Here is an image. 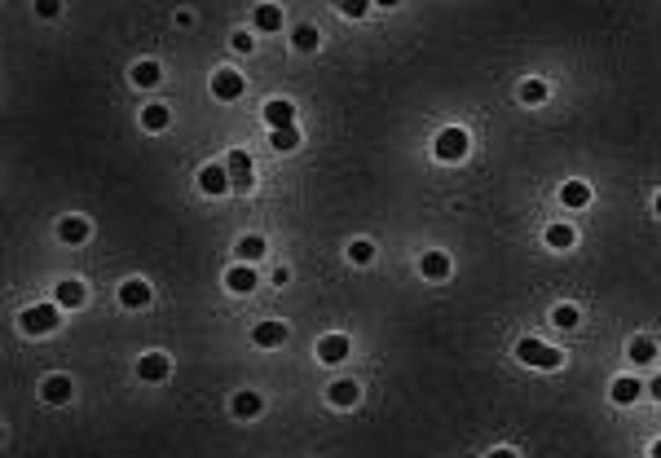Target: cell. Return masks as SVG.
Instances as JSON below:
<instances>
[{
    "instance_id": "5b68a950",
    "label": "cell",
    "mask_w": 661,
    "mask_h": 458,
    "mask_svg": "<svg viewBox=\"0 0 661 458\" xmlns=\"http://www.w3.org/2000/svg\"><path fill=\"white\" fill-rule=\"evenodd\" d=\"M168 370H172L168 353H146L141 362H137V374H141L146 384H159V379H168Z\"/></svg>"
},
{
    "instance_id": "9c48e42d",
    "label": "cell",
    "mask_w": 661,
    "mask_h": 458,
    "mask_svg": "<svg viewBox=\"0 0 661 458\" xmlns=\"http://www.w3.org/2000/svg\"><path fill=\"white\" fill-rule=\"evenodd\" d=\"M120 304L124 308H146V304H150V287H146L141 277H132V282L120 287Z\"/></svg>"
},
{
    "instance_id": "7402d4cb",
    "label": "cell",
    "mask_w": 661,
    "mask_h": 458,
    "mask_svg": "<svg viewBox=\"0 0 661 458\" xmlns=\"http://www.w3.org/2000/svg\"><path fill=\"white\" fill-rule=\"evenodd\" d=\"M256 27L260 31H278V27H283V9H278V5H260L256 9Z\"/></svg>"
},
{
    "instance_id": "5bb4252c",
    "label": "cell",
    "mask_w": 661,
    "mask_h": 458,
    "mask_svg": "<svg viewBox=\"0 0 661 458\" xmlns=\"http://www.w3.org/2000/svg\"><path fill=\"white\" fill-rule=\"evenodd\" d=\"M419 269H423V277H432V282H441V277H450V256H441V251H428V256L419 260Z\"/></svg>"
},
{
    "instance_id": "e575fe53",
    "label": "cell",
    "mask_w": 661,
    "mask_h": 458,
    "mask_svg": "<svg viewBox=\"0 0 661 458\" xmlns=\"http://www.w3.org/2000/svg\"><path fill=\"white\" fill-rule=\"evenodd\" d=\"M489 458H516V454H511V450H494Z\"/></svg>"
},
{
    "instance_id": "ba28073f",
    "label": "cell",
    "mask_w": 661,
    "mask_h": 458,
    "mask_svg": "<svg viewBox=\"0 0 661 458\" xmlns=\"http://www.w3.org/2000/svg\"><path fill=\"white\" fill-rule=\"evenodd\" d=\"M71 379H66V374H49V379L40 384V397L44 401H53V405H62V401H71Z\"/></svg>"
},
{
    "instance_id": "6da1fadb",
    "label": "cell",
    "mask_w": 661,
    "mask_h": 458,
    "mask_svg": "<svg viewBox=\"0 0 661 458\" xmlns=\"http://www.w3.org/2000/svg\"><path fill=\"white\" fill-rule=\"evenodd\" d=\"M516 357H520L525 366H538V370H556L560 362H565V353L547 348L542 339H520V344H516Z\"/></svg>"
},
{
    "instance_id": "f1b7e54d",
    "label": "cell",
    "mask_w": 661,
    "mask_h": 458,
    "mask_svg": "<svg viewBox=\"0 0 661 458\" xmlns=\"http://www.w3.org/2000/svg\"><path fill=\"white\" fill-rule=\"evenodd\" d=\"M551 322H556V326H565V331H569V326H577V308H573V304H560L556 313H551Z\"/></svg>"
},
{
    "instance_id": "4316f807",
    "label": "cell",
    "mask_w": 661,
    "mask_h": 458,
    "mask_svg": "<svg viewBox=\"0 0 661 458\" xmlns=\"http://www.w3.org/2000/svg\"><path fill=\"white\" fill-rule=\"evenodd\" d=\"M256 256H264V238L260 234H247L238 242V260H256Z\"/></svg>"
},
{
    "instance_id": "e0dca14e",
    "label": "cell",
    "mask_w": 661,
    "mask_h": 458,
    "mask_svg": "<svg viewBox=\"0 0 661 458\" xmlns=\"http://www.w3.org/2000/svg\"><path fill=\"white\" fill-rule=\"evenodd\" d=\"M560 203H565V207H586V203H591V185L569 181L565 190H560Z\"/></svg>"
},
{
    "instance_id": "f546056e",
    "label": "cell",
    "mask_w": 661,
    "mask_h": 458,
    "mask_svg": "<svg viewBox=\"0 0 661 458\" xmlns=\"http://www.w3.org/2000/svg\"><path fill=\"white\" fill-rule=\"evenodd\" d=\"M349 256L357 260V265H371V256H375V247H371V242H366V238H357V242H353V247H349Z\"/></svg>"
},
{
    "instance_id": "d6a6232c",
    "label": "cell",
    "mask_w": 661,
    "mask_h": 458,
    "mask_svg": "<svg viewBox=\"0 0 661 458\" xmlns=\"http://www.w3.org/2000/svg\"><path fill=\"white\" fill-rule=\"evenodd\" d=\"M344 13H349V18H361V13H366V5H361V0H349V5H340Z\"/></svg>"
},
{
    "instance_id": "ffe728a7",
    "label": "cell",
    "mask_w": 661,
    "mask_h": 458,
    "mask_svg": "<svg viewBox=\"0 0 661 458\" xmlns=\"http://www.w3.org/2000/svg\"><path fill=\"white\" fill-rule=\"evenodd\" d=\"M573 238H577V234H573L569 225H551V229H547V247H556V251H569Z\"/></svg>"
},
{
    "instance_id": "7a4b0ae2",
    "label": "cell",
    "mask_w": 661,
    "mask_h": 458,
    "mask_svg": "<svg viewBox=\"0 0 661 458\" xmlns=\"http://www.w3.org/2000/svg\"><path fill=\"white\" fill-rule=\"evenodd\" d=\"M58 322H62V308L58 304H36V308H27V313H23V331L27 335H44V331H53Z\"/></svg>"
},
{
    "instance_id": "52a82bcc",
    "label": "cell",
    "mask_w": 661,
    "mask_h": 458,
    "mask_svg": "<svg viewBox=\"0 0 661 458\" xmlns=\"http://www.w3.org/2000/svg\"><path fill=\"white\" fill-rule=\"evenodd\" d=\"M238 93H243V75H238V71H217V75H212V97L234 102Z\"/></svg>"
},
{
    "instance_id": "d590c367",
    "label": "cell",
    "mask_w": 661,
    "mask_h": 458,
    "mask_svg": "<svg viewBox=\"0 0 661 458\" xmlns=\"http://www.w3.org/2000/svg\"><path fill=\"white\" fill-rule=\"evenodd\" d=\"M653 458H661V440H657V445H653Z\"/></svg>"
},
{
    "instance_id": "cb8c5ba5",
    "label": "cell",
    "mask_w": 661,
    "mask_h": 458,
    "mask_svg": "<svg viewBox=\"0 0 661 458\" xmlns=\"http://www.w3.org/2000/svg\"><path fill=\"white\" fill-rule=\"evenodd\" d=\"M132 84H141V89L159 84V67L155 62H137V67H132Z\"/></svg>"
},
{
    "instance_id": "277c9868",
    "label": "cell",
    "mask_w": 661,
    "mask_h": 458,
    "mask_svg": "<svg viewBox=\"0 0 661 458\" xmlns=\"http://www.w3.org/2000/svg\"><path fill=\"white\" fill-rule=\"evenodd\" d=\"M225 168H229V185H238V190H247V185L256 181V176H252V155H247V150H234V155L225 159Z\"/></svg>"
},
{
    "instance_id": "1f68e13d",
    "label": "cell",
    "mask_w": 661,
    "mask_h": 458,
    "mask_svg": "<svg viewBox=\"0 0 661 458\" xmlns=\"http://www.w3.org/2000/svg\"><path fill=\"white\" fill-rule=\"evenodd\" d=\"M234 48H238V53H252V48H256V40H252V36H243V31H238V36H234Z\"/></svg>"
},
{
    "instance_id": "7c38bea8",
    "label": "cell",
    "mask_w": 661,
    "mask_h": 458,
    "mask_svg": "<svg viewBox=\"0 0 661 458\" xmlns=\"http://www.w3.org/2000/svg\"><path fill=\"white\" fill-rule=\"evenodd\" d=\"M198 185H203V194H225L229 190V168H203L198 172Z\"/></svg>"
},
{
    "instance_id": "603a6c76",
    "label": "cell",
    "mask_w": 661,
    "mask_h": 458,
    "mask_svg": "<svg viewBox=\"0 0 661 458\" xmlns=\"http://www.w3.org/2000/svg\"><path fill=\"white\" fill-rule=\"evenodd\" d=\"M635 397H639V384L631 379V374H622V379L613 384V401H617V405H631Z\"/></svg>"
},
{
    "instance_id": "83f0119b",
    "label": "cell",
    "mask_w": 661,
    "mask_h": 458,
    "mask_svg": "<svg viewBox=\"0 0 661 458\" xmlns=\"http://www.w3.org/2000/svg\"><path fill=\"white\" fill-rule=\"evenodd\" d=\"M631 357H635V362H653V357H657V344L639 335V339L631 344Z\"/></svg>"
},
{
    "instance_id": "8992f818",
    "label": "cell",
    "mask_w": 661,
    "mask_h": 458,
    "mask_svg": "<svg viewBox=\"0 0 661 458\" xmlns=\"http://www.w3.org/2000/svg\"><path fill=\"white\" fill-rule=\"evenodd\" d=\"M264 124L274 128V133H283V128L295 124V106L283 102V97H274V102H264Z\"/></svg>"
},
{
    "instance_id": "4dcf8cb0",
    "label": "cell",
    "mask_w": 661,
    "mask_h": 458,
    "mask_svg": "<svg viewBox=\"0 0 661 458\" xmlns=\"http://www.w3.org/2000/svg\"><path fill=\"white\" fill-rule=\"evenodd\" d=\"M295 128H283V133H274V150H295Z\"/></svg>"
},
{
    "instance_id": "3957f363",
    "label": "cell",
    "mask_w": 661,
    "mask_h": 458,
    "mask_svg": "<svg viewBox=\"0 0 661 458\" xmlns=\"http://www.w3.org/2000/svg\"><path fill=\"white\" fill-rule=\"evenodd\" d=\"M463 155H468V133H463V128H445V133L437 137V159L458 163Z\"/></svg>"
},
{
    "instance_id": "d4e9b609",
    "label": "cell",
    "mask_w": 661,
    "mask_h": 458,
    "mask_svg": "<svg viewBox=\"0 0 661 458\" xmlns=\"http://www.w3.org/2000/svg\"><path fill=\"white\" fill-rule=\"evenodd\" d=\"M318 40H322V36H318V27H309V22H304V27H295V36H291V44H295V48H304V53H309V48H318Z\"/></svg>"
},
{
    "instance_id": "44dd1931",
    "label": "cell",
    "mask_w": 661,
    "mask_h": 458,
    "mask_svg": "<svg viewBox=\"0 0 661 458\" xmlns=\"http://www.w3.org/2000/svg\"><path fill=\"white\" fill-rule=\"evenodd\" d=\"M357 397H361V388H357V384H349V379L330 384V401H335V405H353Z\"/></svg>"
},
{
    "instance_id": "2e32d148",
    "label": "cell",
    "mask_w": 661,
    "mask_h": 458,
    "mask_svg": "<svg viewBox=\"0 0 661 458\" xmlns=\"http://www.w3.org/2000/svg\"><path fill=\"white\" fill-rule=\"evenodd\" d=\"M84 304V282H58V308H79Z\"/></svg>"
},
{
    "instance_id": "484cf974",
    "label": "cell",
    "mask_w": 661,
    "mask_h": 458,
    "mask_svg": "<svg viewBox=\"0 0 661 458\" xmlns=\"http://www.w3.org/2000/svg\"><path fill=\"white\" fill-rule=\"evenodd\" d=\"M542 97H547V84H542V79H525V84H520V102H529V106H538Z\"/></svg>"
},
{
    "instance_id": "836d02e7",
    "label": "cell",
    "mask_w": 661,
    "mask_h": 458,
    "mask_svg": "<svg viewBox=\"0 0 661 458\" xmlns=\"http://www.w3.org/2000/svg\"><path fill=\"white\" fill-rule=\"evenodd\" d=\"M648 392H653V397H657V401H661V374H657V379H653V384H648Z\"/></svg>"
},
{
    "instance_id": "9a60e30c",
    "label": "cell",
    "mask_w": 661,
    "mask_h": 458,
    "mask_svg": "<svg viewBox=\"0 0 661 458\" xmlns=\"http://www.w3.org/2000/svg\"><path fill=\"white\" fill-rule=\"evenodd\" d=\"M225 287L238 291V296H247V291H256V273L247 269V265H234V269L225 273Z\"/></svg>"
},
{
    "instance_id": "8fae6325",
    "label": "cell",
    "mask_w": 661,
    "mask_h": 458,
    "mask_svg": "<svg viewBox=\"0 0 661 458\" xmlns=\"http://www.w3.org/2000/svg\"><path fill=\"white\" fill-rule=\"evenodd\" d=\"M252 339L260 344V348H278V344L287 339V326L283 322H260L256 331H252Z\"/></svg>"
},
{
    "instance_id": "ac0fdd59",
    "label": "cell",
    "mask_w": 661,
    "mask_h": 458,
    "mask_svg": "<svg viewBox=\"0 0 661 458\" xmlns=\"http://www.w3.org/2000/svg\"><path fill=\"white\" fill-rule=\"evenodd\" d=\"M260 405H264L260 392H238V397H234V414H238V419H256Z\"/></svg>"
},
{
    "instance_id": "d6986e66",
    "label": "cell",
    "mask_w": 661,
    "mask_h": 458,
    "mask_svg": "<svg viewBox=\"0 0 661 458\" xmlns=\"http://www.w3.org/2000/svg\"><path fill=\"white\" fill-rule=\"evenodd\" d=\"M141 128H150V133H159V128H168V106H146L141 110Z\"/></svg>"
},
{
    "instance_id": "8d00e7d4",
    "label": "cell",
    "mask_w": 661,
    "mask_h": 458,
    "mask_svg": "<svg viewBox=\"0 0 661 458\" xmlns=\"http://www.w3.org/2000/svg\"><path fill=\"white\" fill-rule=\"evenodd\" d=\"M657 211H661V194H657Z\"/></svg>"
},
{
    "instance_id": "4fadbf2b",
    "label": "cell",
    "mask_w": 661,
    "mask_h": 458,
    "mask_svg": "<svg viewBox=\"0 0 661 458\" xmlns=\"http://www.w3.org/2000/svg\"><path fill=\"white\" fill-rule=\"evenodd\" d=\"M58 238L71 242V247H75V242H84V238H89V221H84V216H66V221L58 225Z\"/></svg>"
},
{
    "instance_id": "30bf717a",
    "label": "cell",
    "mask_w": 661,
    "mask_h": 458,
    "mask_svg": "<svg viewBox=\"0 0 661 458\" xmlns=\"http://www.w3.org/2000/svg\"><path fill=\"white\" fill-rule=\"evenodd\" d=\"M318 357L326 366H335V362H344V357H349V339L344 335H326L322 344H318Z\"/></svg>"
}]
</instances>
